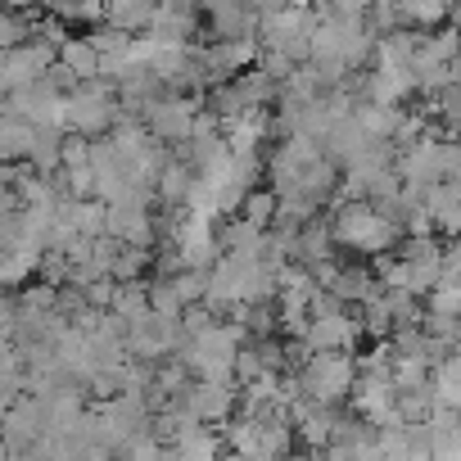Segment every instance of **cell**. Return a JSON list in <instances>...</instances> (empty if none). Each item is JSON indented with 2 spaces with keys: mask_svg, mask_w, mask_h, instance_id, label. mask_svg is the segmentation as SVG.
Listing matches in <instances>:
<instances>
[{
  "mask_svg": "<svg viewBox=\"0 0 461 461\" xmlns=\"http://www.w3.org/2000/svg\"><path fill=\"white\" fill-rule=\"evenodd\" d=\"M425 317H438V321H456L461 312V281H438L425 299H420Z\"/></svg>",
  "mask_w": 461,
  "mask_h": 461,
  "instance_id": "obj_18",
  "label": "cell"
},
{
  "mask_svg": "<svg viewBox=\"0 0 461 461\" xmlns=\"http://www.w3.org/2000/svg\"><path fill=\"white\" fill-rule=\"evenodd\" d=\"M109 312L122 321V330H140V326L149 321L145 281H136V285H118V290H113V303H109Z\"/></svg>",
  "mask_w": 461,
  "mask_h": 461,
  "instance_id": "obj_14",
  "label": "cell"
},
{
  "mask_svg": "<svg viewBox=\"0 0 461 461\" xmlns=\"http://www.w3.org/2000/svg\"><path fill=\"white\" fill-rule=\"evenodd\" d=\"M77 167H91V140L64 131L59 136V172H77Z\"/></svg>",
  "mask_w": 461,
  "mask_h": 461,
  "instance_id": "obj_22",
  "label": "cell"
},
{
  "mask_svg": "<svg viewBox=\"0 0 461 461\" xmlns=\"http://www.w3.org/2000/svg\"><path fill=\"white\" fill-rule=\"evenodd\" d=\"M10 402H14L10 393H0V420H5V411H10Z\"/></svg>",
  "mask_w": 461,
  "mask_h": 461,
  "instance_id": "obj_24",
  "label": "cell"
},
{
  "mask_svg": "<svg viewBox=\"0 0 461 461\" xmlns=\"http://www.w3.org/2000/svg\"><path fill=\"white\" fill-rule=\"evenodd\" d=\"M190 181H194V172L185 167V158L181 154H172L163 167H158V176H154V203L158 208H181L185 203V194H190Z\"/></svg>",
  "mask_w": 461,
  "mask_h": 461,
  "instance_id": "obj_8",
  "label": "cell"
},
{
  "mask_svg": "<svg viewBox=\"0 0 461 461\" xmlns=\"http://www.w3.org/2000/svg\"><path fill=\"white\" fill-rule=\"evenodd\" d=\"M429 402L434 407H447V411H456L461 407V357L452 353V357H443V362H434L429 366Z\"/></svg>",
  "mask_w": 461,
  "mask_h": 461,
  "instance_id": "obj_10",
  "label": "cell"
},
{
  "mask_svg": "<svg viewBox=\"0 0 461 461\" xmlns=\"http://www.w3.org/2000/svg\"><path fill=\"white\" fill-rule=\"evenodd\" d=\"M104 23H109V28H118V32H127V37H140V32H149V23H154V5H149V0L104 5Z\"/></svg>",
  "mask_w": 461,
  "mask_h": 461,
  "instance_id": "obj_15",
  "label": "cell"
},
{
  "mask_svg": "<svg viewBox=\"0 0 461 461\" xmlns=\"http://www.w3.org/2000/svg\"><path fill=\"white\" fill-rule=\"evenodd\" d=\"M285 461H312V452H290Z\"/></svg>",
  "mask_w": 461,
  "mask_h": 461,
  "instance_id": "obj_25",
  "label": "cell"
},
{
  "mask_svg": "<svg viewBox=\"0 0 461 461\" xmlns=\"http://www.w3.org/2000/svg\"><path fill=\"white\" fill-rule=\"evenodd\" d=\"M46 438V407L37 402V398H14L10 402V411H5V420H0V443H5V452H10V461L14 456H23L28 447H37Z\"/></svg>",
  "mask_w": 461,
  "mask_h": 461,
  "instance_id": "obj_4",
  "label": "cell"
},
{
  "mask_svg": "<svg viewBox=\"0 0 461 461\" xmlns=\"http://www.w3.org/2000/svg\"><path fill=\"white\" fill-rule=\"evenodd\" d=\"M55 64L68 73V77H77V82H95V68H100V55L91 50V41L82 37V32H73L59 50H55Z\"/></svg>",
  "mask_w": 461,
  "mask_h": 461,
  "instance_id": "obj_12",
  "label": "cell"
},
{
  "mask_svg": "<svg viewBox=\"0 0 461 461\" xmlns=\"http://www.w3.org/2000/svg\"><path fill=\"white\" fill-rule=\"evenodd\" d=\"M339 272H344V263L339 258H326V263H312L308 267V276H312V290H335V281H339Z\"/></svg>",
  "mask_w": 461,
  "mask_h": 461,
  "instance_id": "obj_23",
  "label": "cell"
},
{
  "mask_svg": "<svg viewBox=\"0 0 461 461\" xmlns=\"http://www.w3.org/2000/svg\"><path fill=\"white\" fill-rule=\"evenodd\" d=\"M181 407L199 420V425H208V429H217V425H226L230 416H236V389H217V384H190L185 389V398H181Z\"/></svg>",
  "mask_w": 461,
  "mask_h": 461,
  "instance_id": "obj_5",
  "label": "cell"
},
{
  "mask_svg": "<svg viewBox=\"0 0 461 461\" xmlns=\"http://www.w3.org/2000/svg\"><path fill=\"white\" fill-rule=\"evenodd\" d=\"M226 181L236 185V190H254L263 185V154H230V172Z\"/></svg>",
  "mask_w": 461,
  "mask_h": 461,
  "instance_id": "obj_20",
  "label": "cell"
},
{
  "mask_svg": "<svg viewBox=\"0 0 461 461\" xmlns=\"http://www.w3.org/2000/svg\"><path fill=\"white\" fill-rule=\"evenodd\" d=\"M167 285H172V294H176V303H181V312L185 308H194V303H203V294H208V281H203V272H176V276H167Z\"/></svg>",
  "mask_w": 461,
  "mask_h": 461,
  "instance_id": "obj_21",
  "label": "cell"
},
{
  "mask_svg": "<svg viewBox=\"0 0 461 461\" xmlns=\"http://www.w3.org/2000/svg\"><path fill=\"white\" fill-rule=\"evenodd\" d=\"M240 221H249L254 230H272V221H276V194L267 190V185H254V190H245V199H240V212H236Z\"/></svg>",
  "mask_w": 461,
  "mask_h": 461,
  "instance_id": "obj_17",
  "label": "cell"
},
{
  "mask_svg": "<svg viewBox=\"0 0 461 461\" xmlns=\"http://www.w3.org/2000/svg\"><path fill=\"white\" fill-rule=\"evenodd\" d=\"M398 14H402L407 32L429 37V32H438L452 19V5H447V0H411V5H398Z\"/></svg>",
  "mask_w": 461,
  "mask_h": 461,
  "instance_id": "obj_13",
  "label": "cell"
},
{
  "mask_svg": "<svg viewBox=\"0 0 461 461\" xmlns=\"http://www.w3.org/2000/svg\"><path fill=\"white\" fill-rule=\"evenodd\" d=\"M217 461H245V456H236V452H221Z\"/></svg>",
  "mask_w": 461,
  "mask_h": 461,
  "instance_id": "obj_26",
  "label": "cell"
},
{
  "mask_svg": "<svg viewBox=\"0 0 461 461\" xmlns=\"http://www.w3.org/2000/svg\"><path fill=\"white\" fill-rule=\"evenodd\" d=\"M149 263H154V249H127V245H118V254L109 263V281L113 285H136V281L149 276Z\"/></svg>",
  "mask_w": 461,
  "mask_h": 461,
  "instance_id": "obj_16",
  "label": "cell"
},
{
  "mask_svg": "<svg viewBox=\"0 0 461 461\" xmlns=\"http://www.w3.org/2000/svg\"><path fill=\"white\" fill-rule=\"evenodd\" d=\"M353 380H357V362L348 353H312L294 375L299 398L312 407H344Z\"/></svg>",
  "mask_w": 461,
  "mask_h": 461,
  "instance_id": "obj_2",
  "label": "cell"
},
{
  "mask_svg": "<svg viewBox=\"0 0 461 461\" xmlns=\"http://www.w3.org/2000/svg\"><path fill=\"white\" fill-rule=\"evenodd\" d=\"M375 294H380V281L366 272V263H344V272H339V281H335V290H330V299H335L344 312L362 308V303L375 299Z\"/></svg>",
  "mask_w": 461,
  "mask_h": 461,
  "instance_id": "obj_6",
  "label": "cell"
},
{
  "mask_svg": "<svg viewBox=\"0 0 461 461\" xmlns=\"http://www.w3.org/2000/svg\"><path fill=\"white\" fill-rule=\"evenodd\" d=\"M335 416H339V407H312L299 425H294V443H299V452H321L330 438H335Z\"/></svg>",
  "mask_w": 461,
  "mask_h": 461,
  "instance_id": "obj_11",
  "label": "cell"
},
{
  "mask_svg": "<svg viewBox=\"0 0 461 461\" xmlns=\"http://www.w3.org/2000/svg\"><path fill=\"white\" fill-rule=\"evenodd\" d=\"M199 109H203V100H194V95H163V100H154L145 109L140 122H145V131H149L154 145L176 149V145L190 140V122H194Z\"/></svg>",
  "mask_w": 461,
  "mask_h": 461,
  "instance_id": "obj_3",
  "label": "cell"
},
{
  "mask_svg": "<svg viewBox=\"0 0 461 461\" xmlns=\"http://www.w3.org/2000/svg\"><path fill=\"white\" fill-rule=\"evenodd\" d=\"M326 226H330V240H335V254L339 249H353V254H366V258H380V254H393L402 230L393 221H384L366 199L357 203H339L335 212H326Z\"/></svg>",
  "mask_w": 461,
  "mask_h": 461,
  "instance_id": "obj_1",
  "label": "cell"
},
{
  "mask_svg": "<svg viewBox=\"0 0 461 461\" xmlns=\"http://www.w3.org/2000/svg\"><path fill=\"white\" fill-rule=\"evenodd\" d=\"M32 136H37V127H28L14 113H0V167H23L28 149H32Z\"/></svg>",
  "mask_w": 461,
  "mask_h": 461,
  "instance_id": "obj_9",
  "label": "cell"
},
{
  "mask_svg": "<svg viewBox=\"0 0 461 461\" xmlns=\"http://www.w3.org/2000/svg\"><path fill=\"white\" fill-rule=\"evenodd\" d=\"M326 258H339L335 254V240H330V226H326V212L303 221L299 236H294V263L299 267H312V263H326Z\"/></svg>",
  "mask_w": 461,
  "mask_h": 461,
  "instance_id": "obj_7",
  "label": "cell"
},
{
  "mask_svg": "<svg viewBox=\"0 0 461 461\" xmlns=\"http://www.w3.org/2000/svg\"><path fill=\"white\" fill-rule=\"evenodd\" d=\"M14 303L23 308V312H55L59 308V290L55 285H41V281H28L23 290H14Z\"/></svg>",
  "mask_w": 461,
  "mask_h": 461,
  "instance_id": "obj_19",
  "label": "cell"
}]
</instances>
